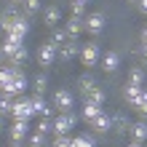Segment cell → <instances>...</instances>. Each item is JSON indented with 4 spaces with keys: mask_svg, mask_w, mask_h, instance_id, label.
Segmentation results:
<instances>
[{
    "mask_svg": "<svg viewBox=\"0 0 147 147\" xmlns=\"http://www.w3.org/2000/svg\"><path fill=\"white\" fill-rule=\"evenodd\" d=\"M78 118H80V115L72 112V110H70V112H59V115L51 120V126H54V136H64V134L78 123Z\"/></svg>",
    "mask_w": 147,
    "mask_h": 147,
    "instance_id": "cell-1",
    "label": "cell"
},
{
    "mask_svg": "<svg viewBox=\"0 0 147 147\" xmlns=\"http://www.w3.org/2000/svg\"><path fill=\"white\" fill-rule=\"evenodd\" d=\"M80 62H83V67H94V64H99V62H102V46H99V40H88V43H83Z\"/></svg>",
    "mask_w": 147,
    "mask_h": 147,
    "instance_id": "cell-2",
    "label": "cell"
},
{
    "mask_svg": "<svg viewBox=\"0 0 147 147\" xmlns=\"http://www.w3.org/2000/svg\"><path fill=\"white\" fill-rule=\"evenodd\" d=\"M11 118H13V120H32V118H35V110H32V99H27V96H16V99H13Z\"/></svg>",
    "mask_w": 147,
    "mask_h": 147,
    "instance_id": "cell-3",
    "label": "cell"
},
{
    "mask_svg": "<svg viewBox=\"0 0 147 147\" xmlns=\"http://www.w3.org/2000/svg\"><path fill=\"white\" fill-rule=\"evenodd\" d=\"M105 24H107V19H105V13H102V11H94L88 16H83V30L88 32V35H94V38L105 30Z\"/></svg>",
    "mask_w": 147,
    "mask_h": 147,
    "instance_id": "cell-4",
    "label": "cell"
},
{
    "mask_svg": "<svg viewBox=\"0 0 147 147\" xmlns=\"http://www.w3.org/2000/svg\"><path fill=\"white\" fill-rule=\"evenodd\" d=\"M30 88V80H27V75H24L22 70H16V75H13V80L5 86V88H0L3 94H11V96H22L24 91Z\"/></svg>",
    "mask_w": 147,
    "mask_h": 147,
    "instance_id": "cell-5",
    "label": "cell"
},
{
    "mask_svg": "<svg viewBox=\"0 0 147 147\" xmlns=\"http://www.w3.org/2000/svg\"><path fill=\"white\" fill-rule=\"evenodd\" d=\"M80 51H83V43H78V40H67L59 46V62L67 64V62H72V59L80 56Z\"/></svg>",
    "mask_w": 147,
    "mask_h": 147,
    "instance_id": "cell-6",
    "label": "cell"
},
{
    "mask_svg": "<svg viewBox=\"0 0 147 147\" xmlns=\"http://www.w3.org/2000/svg\"><path fill=\"white\" fill-rule=\"evenodd\" d=\"M56 59H59V46H56V43H43V46L38 48V62L43 64V67H48V64H54L56 62Z\"/></svg>",
    "mask_w": 147,
    "mask_h": 147,
    "instance_id": "cell-7",
    "label": "cell"
},
{
    "mask_svg": "<svg viewBox=\"0 0 147 147\" xmlns=\"http://www.w3.org/2000/svg\"><path fill=\"white\" fill-rule=\"evenodd\" d=\"M51 105L56 107V112H70V110H72V94L67 91V88H56L54 102H51Z\"/></svg>",
    "mask_w": 147,
    "mask_h": 147,
    "instance_id": "cell-8",
    "label": "cell"
},
{
    "mask_svg": "<svg viewBox=\"0 0 147 147\" xmlns=\"http://www.w3.org/2000/svg\"><path fill=\"white\" fill-rule=\"evenodd\" d=\"M30 99H32V110H35V115H43V118L54 120V110H56L54 105H48L40 94H35V96H30Z\"/></svg>",
    "mask_w": 147,
    "mask_h": 147,
    "instance_id": "cell-9",
    "label": "cell"
},
{
    "mask_svg": "<svg viewBox=\"0 0 147 147\" xmlns=\"http://www.w3.org/2000/svg\"><path fill=\"white\" fill-rule=\"evenodd\" d=\"M102 70L105 72H115L118 67H120V54L118 51H107V54H102Z\"/></svg>",
    "mask_w": 147,
    "mask_h": 147,
    "instance_id": "cell-10",
    "label": "cell"
},
{
    "mask_svg": "<svg viewBox=\"0 0 147 147\" xmlns=\"http://www.w3.org/2000/svg\"><path fill=\"white\" fill-rule=\"evenodd\" d=\"M88 126H91V128H94L96 134H107L110 128H112V118H110V115H105V112H99V115L94 118Z\"/></svg>",
    "mask_w": 147,
    "mask_h": 147,
    "instance_id": "cell-11",
    "label": "cell"
},
{
    "mask_svg": "<svg viewBox=\"0 0 147 147\" xmlns=\"http://www.w3.org/2000/svg\"><path fill=\"white\" fill-rule=\"evenodd\" d=\"M59 22H62V8L59 5H48L46 11H43V24H46V27H56Z\"/></svg>",
    "mask_w": 147,
    "mask_h": 147,
    "instance_id": "cell-12",
    "label": "cell"
},
{
    "mask_svg": "<svg viewBox=\"0 0 147 147\" xmlns=\"http://www.w3.org/2000/svg\"><path fill=\"white\" fill-rule=\"evenodd\" d=\"M64 32H67L72 40H78V35L83 32V16H70L67 24H64Z\"/></svg>",
    "mask_w": 147,
    "mask_h": 147,
    "instance_id": "cell-13",
    "label": "cell"
},
{
    "mask_svg": "<svg viewBox=\"0 0 147 147\" xmlns=\"http://www.w3.org/2000/svg\"><path fill=\"white\" fill-rule=\"evenodd\" d=\"M27 32H30V22H27V16H19V19L13 22V30L8 32V35H13L16 40H24V38H27Z\"/></svg>",
    "mask_w": 147,
    "mask_h": 147,
    "instance_id": "cell-14",
    "label": "cell"
},
{
    "mask_svg": "<svg viewBox=\"0 0 147 147\" xmlns=\"http://www.w3.org/2000/svg\"><path fill=\"white\" fill-rule=\"evenodd\" d=\"M27 134H30V120H13V126H11V139H13V142H22Z\"/></svg>",
    "mask_w": 147,
    "mask_h": 147,
    "instance_id": "cell-15",
    "label": "cell"
},
{
    "mask_svg": "<svg viewBox=\"0 0 147 147\" xmlns=\"http://www.w3.org/2000/svg\"><path fill=\"white\" fill-rule=\"evenodd\" d=\"M102 112V105H94V102H83V110H80V118L86 120V123H91L94 118H96Z\"/></svg>",
    "mask_w": 147,
    "mask_h": 147,
    "instance_id": "cell-16",
    "label": "cell"
},
{
    "mask_svg": "<svg viewBox=\"0 0 147 147\" xmlns=\"http://www.w3.org/2000/svg\"><path fill=\"white\" fill-rule=\"evenodd\" d=\"M22 43H24V40H16L13 35H5V40H3V48H0V51H3V54H5L8 59H13V54L19 51V46H22Z\"/></svg>",
    "mask_w": 147,
    "mask_h": 147,
    "instance_id": "cell-17",
    "label": "cell"
},
{
    "mask_svg": "<svg viewBox=\"0 0 147 147\" xmlns=\"http://www.w3.org/2000/svg\"><path fill=\"white\" fill-rule=\"evenodd\" d=\"M131 142H147V123L144 120H136V123L131 126Z\"/></svg>",
    "mask_w": 147,
    "mask_h": 147,
    "instance_id": "cell-18",
    "label": "cell"
},
{
    "mask_svg": "<svg viewBox=\"0 0 147 147\" xmlns=\"http://www.w3.org/2000/svg\"><path fill=\"white\" fill-rule=\"evenodd\" d=\"M144 86H131V83H126V88H123V99L128 102V105H136V99H139V94H142Z\"/></svg>",
    "mask_w": 147,
    "mask_h": 147,
    "instance_id": "cell-19",
    "label": "cell"
},
{
    "mask_svg": "<svg viewBox=\"0 0 147 147\" xmlns=\"http://www.w3.org/2000/svg\"><path fill=\"white\" fill-rule=\"evenodd\" d=\"M105 99H107V94L102 86H94V88L86 94V102H94V105H105Z\"/></svg>",
    "mask_w": 147,
    "mask_h": 147,
    "instance_id": "cell-20",
    "label": "cell"
},
{
    "mask_svg": "<svg viewBox=\"0 0 147 147\" xmlns=\"http://www.w3.org/2000/svg\"><path fill=\"white\" fill-rule=\"evenodd\" d=\"M144 67H134L131 72H128V83L131 86H144Z\"/></svg>",
    "mask_w": 147,
    "mask_h": 147,
    "instance_id": "cell-21",
    "label": "cell"
},
{
    "mask_svg": "<svg viewBox=\"0 0 147 147\" xmlns=\"http://www.w3.org/2000/svg\"><path fill=\"white\" fill-rule=\"evenodd\" d=\"M13 75H16V67H0V88H5L13 80Z\"/></svg>",
    "mask_w": 147,
    "mask_h": 147,
    "instance_id": "cell-22",
    "label": "cell"
},
{
    "mask_svg": "<svg viewBox=\"0 0 147 147\" xmlns=\"http://www.w3.org/2000/svg\"><path fill=\"white\" fill-rule=\"evenodd\" d=\"M13 99H16V96H11V94H3V99H0V115H11Z\"/></svg>",
    "mask_w": 147,
    "mask_h": 147,
    "instance_id": "cell-23",
    "label": "cell"
},
{
    "mask_svg": "<svg viewBox=\"0 0 147 147\" xmlns=\"http://www.w3.org/2000/svg\"><path fill=\"white\" fill-rule=\"evenodd\" d=\"M115 126H118L120 134H126V131H131L134 123H128V118H123V115H115V118H112V128H115Z\"/></svg>",
    "mask_w": 147,
    "mask_h": 147,
    "instance_id": "cell-24",
    "label": "cell"
},
{
    "mask_svg": "<svg viewBox=\"0 0 147 147\" xmlns=\"http://www.w3.org/2000/svg\"><path fill=\"white\" fill-rule=\"evenodd\" d=\"M78 86H80V94L86 96V94H88V91L94 88V86H96V80H94L91 75H80V80H78Z\"/></svg>",
    "mask_w": 147,
    "mask_h": 147,
    "instance_id": "cell-25",
    "label": "cell"
},
{
    "mask_svg": "<svg viewBox=\"0 0 147 147\" xmlns=\"http://www.w3.org/2000/svg\"><path fill=\"white\" fill-rule=\"evenodd\" d=\"M43 144H46V134L35 128V131L30 134V147H43Z\"/></svg>",
    "mask_w": 147,
    "mask_h": 147,
    "instance_id": "cell-26",
    "label": "cell"
},
{
    "mask_svg": "<svg viewBox=\"0 0 147 147\" xmlns=\"http://www.w3.org/2000/svg\"><path fill=\"white\" fill-rule=\"evenodd\" d=\"M134 110H136V112H142V115H147V88H142V94H139V99H136Z\"/></svg>",
    "mask_w": 147,
    "mask_h": 147,
    "instance_id": "cell-27",
    "label": "cell"
},
{
    "mask_svg": "<svg viewBox=\"0 0 147 147\" xmlns=\"http://www.w3.org/2000/svg\"><path fill=\"white\" fill-rule=\"evenodd\" d=\"M67 40H72V38L67 35L64 30H54L51 32V43H56V46H62V43H67Z\"/></svg>",
    "mask_w": 147,
    "mask_h": 147,
    "instance_id": "cell-28",
    "label": "cell"
},
{
    "mask_svg": "<svg viewBox=\"0 0 147 147\" xmlns=\"http://www.w3.org/2000/svg\"><path fill=\"white\" fill-rule=\"evenodd\" d=\"M27 56H30V51L24 48V43H22V46H19V51L13 54V59H11V62H13V64H22V62H27Z\"/></svg>",
    "mask_w": 147,
    "mask_h": 147,
    "instance_id": "cell-29",
    "label": "cell"
},
{
    "mask_svg": "<svg viewBox=\"0 0 147 147\" xmlns=\"http://www.w3.org/2000/svg\"><path fill=\"white\" fill-rule=\"evenodd\" d=\"M22 3H24V11H27V16H32V13L40 11V0H22Z\"/></svg>",
    "mask_w": 147,
    "mask_h": 147,
    "instance_id": "cell-30",
    "label": "cell"
},
{
    "mask_svg": "<svg viewBox=\"0 0 147 147\" xmlns=\"http://www.w3.org/2000/svg\"><path fill=\"white\" fill-rule=\"evenodd\" d=\"M32 86H35V91H38L40 96H43V94H46V86H48V78H46V75H38Z\"/></svg>",
    "mask_w": 147,
    "mask_h": 147,
    "instance_id": "cell-31",
    "label": "cell"
},
{
    "mask_svg": "<svg viewBox=\"0 0 147 147\" xmlns=\"http://www.w3.org/2000/svg\"><path fill=\"white\" fill-rule=\"evenodd\" d=\"M72 147H94L91 136H72Z\"/></svg>",
    "mask_w": 147,
    "mask_h": 147,
    "instance_id": "cell-32",
    "label": "cell"
},
{
    "mask_svg": "<svg viewBox=\"0 0 147 147\" xmlns=\"http://www.w3.org/2000/svg\"><path fill=\"white\" fill-rule=\"evenodd\" d=\"M51 147H72V136H67V134L64 136H56Z\"/></svg>",
    "mask_w": 147,
    "mask_h": 147,
    "instance_id": "cell-33",
    "label": "cell"
},
{
    "mask_svg": "<svg viewBox=\"0 0 147 147\" xmlns=\"http://www.w3.org/2000/svg\"><path fill=\"white\" fill-rule=\"evenodd\" d=\"M38 131H43V134H48V131H54V126H51V120H48V118H43L40 123H38Z\"/></svg>",
    "mask_w": 147,
    "mask_h": 147,
    "instance_id": "cell-34",
    "label": "cell"
},
{
    "mask_svg": "<svg viewBox=\"0 0 147 147\" xmlns=\"http://www.w3.org/2000/svg\"><path fill=\"white\" fill-rule=\"evenodd\" d=\"M83 8H86V5H80V3H72V16H83Z\"/></svg>",
    "mask_w": 147,
    "mask_h": 147,
    "instance_id": "cell-35",
    "label": "cell"
},
{
    "mask_svg": "<svg viewBox=\"0 0 147 147\" xmlns=\"http://www.w3.org/2000/svg\"><path fill=\"white\" fill-rule=\"evenodd\" d=\"M142 46H147V27L142 30Z\"/></svg>",
    "mask_w": 147,
    "mask_h": 147,
    "instance_id": "cell-36",
    "label": "cell"
},
{
    "mask_svg": "<svg viewBox=\"0 0 147 147\" xmlns=\"http://www.w3.org/2000/svg\"><path fill=\"white\" fill-rule=\"evenodd\" d=\"M139 8H142V11L147 13V0H139Z\"/></svg>",
    "mask_w": 147,
    "mask_h": 147,
    "instance_id": "cell-37",
    "label": "cell"
},
{
    "mask_svg": "<svg viewBox=\"0 0 147 147\" xmlns=\"http://www.w3.org/2000/svg\"><path fill=\"white\" fill-rule=\"evenodd\" d=\"M142 56H144V59H147V46H142Z\"/></svg>",
    "mask_w": 147,
    "mask_h": 147,
    "instance_id": "cell-38",
    "label": "cell"
},
{
    "mask_svg": "<svg viewBox=\"0 0 147 147\" xmlns=\"http://www.w3.org/2000/svg\"><path fill=\"white\" fill-rule=\"evenodd\" d=\"M72 3H80V5H86V3H88V0H72Z\"/></svg>",
    "mask_w": 147,
    "mask_h": 147,
    "instance_id": "cell-39",
    "label": "cell"
},
{
    "mask_svg": "<svg viewBox=\"0 0 147 147\" xmlns=\"http://www.w3.org/2000/svg\"><path fill=\"white\" fill-rule=\"evenodd\" d=\"M128 147H142V144H139V142H131V144H128Z\"/></svg>",
    "mask_w": 147,
    "mask_h": 147,
    "instance_id": "cell-40",
    "label": "cell"
},
{
    "mask_svg": "<svg viewBox=\"0 0 147 147\" xmlns=\"http://www.w3.org/2000/svg\"><path fill=\"white\" fill-rule=\"evenodd\" d=\"M0 99H3V91H0Z\"/></svg>",
    "mask_w": 147,
    "mask_h": 147,
    "instance_id": "cell-41",
    "label": "cell"
},
{
    "mask_svg": "<svg viewBox=\"0 0 147 147\" xmlns=\"http://www.w3.org/2000/svg\"><path fill=\"white\" fill-rule=\"evenodd\" d=\"M13 147H19V142H16V144H13Z\"/></svg>",
    "mask_w": 147,
    "mask_h": 147,
    "instance_id": "cell-42",
    "label": "cell"
}]
</instances>
